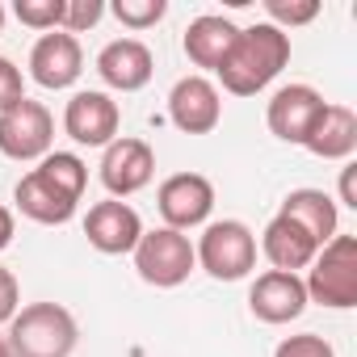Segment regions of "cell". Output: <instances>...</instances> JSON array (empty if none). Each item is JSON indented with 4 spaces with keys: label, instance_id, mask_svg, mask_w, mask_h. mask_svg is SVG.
<instances>
[{
    "label": "cell",
    "instance_id": "cell-1",
    "mask_svg": "<svg viewBox=\"0 0 357 357\" xmlns=\"http://www.w3.org/2000/svg\"><path fill=\"white\" fill-rule=\"evenodd\" d=\"M84 185H89V164L76 151H51L38 160L34 172H26L17 181L13 202L26 219H34L43 227H63L76 215Z\"/></svg>",
    "mask_w": 357,
    "mask_h": 357
},
{
    "label": "cell",
    "instance_id": "cell-2",
    "mask_svg": "<svg viewBox=\"0 0 357 357\" xmlns=\"http://www.w3.org/2000/svg\"><path fill=\"white\" fill-rule=\"evenodd\" d=\"M286 63H290V34H282L269 22H257V26L240 30V38L231 43V51L215 76L223 80V89L231 97H257L282 76Z\"/></svg>",
    "mask_w": 357,
    "mask_h": 357
},
{
    "label": "cell",
    "instance_id": "cell-3",
    "mask_svg": "<svg viewBox=\"0 0 357 357\" xmlns=\"http://www.w3.org/2000/svg\"><path fill=\"white\" fill-rule=\"evenodd\" d=\"M9 349L13 357H72L80 328L76 315L59 303H30L9 319Z\"/></svg>",
    "mask_w": 357,
    "mask_h": 357
},
{
    "label": "cell",
    "instance_id": "cell-4",
    "mask_svg": "<svg viewBox=\"0 0 357 357\" xmlns=\"http://www.w3.org/2000/svg\"><path fill=\"white\" fill-rule=\"evenodd\" d=\"M307 269H311L303 278L307 303H319L332 311L357 307V240L353 236H332Z\"/></svg>",
    "mask_w": 357,
    "mask_h": 357
},
{
    "label": "cell",
    "instance_id": "cell-5",
    "mask_svg": "<svg viewBox=\"0 0 357 357\" xmlns=\"http://www.w3.org/2000/svg\"><path fill=\"white\" fill-rule=\"evenodd\" d=\"M194 257L215 282H244L257 269V236L240 219H219L206 223V231L194 244Z\"/></svg>",
    "mask_w": 357,
    "mask_h": 357
},
{
    "label": "cell",
    "instance_id": "cell-6",
    "mask_svg": "<svg viewBox=\"0 0 357 357\" xmlns=\"http://www.w3.org/2000/svg\"><path fill=\"white\" fill-rule=\"evenodd\" d=\"M135 269H139V278L147 286L172 290V286H181L198 269V257H194V244H190L185 231L155 227V231L139 236V244H135Z\"/></svg>",
    "mask_w": 357,
    "mask_h": 357
},
{
    "label": "cell",
    "instance_id": "cell-7",
    "mask_svg": "<svg viewBox=\"0 0 357 357\" xmlns=\"http://www.w3.org/2000/svg\"><path fill=\"white\" fill-rule=\"evenodd\" d=\"M55 143V118L43 101H17L13 109L0 114V151L9 160H43Z\"/></svg>",
    "mask_w": 357,
    "mask_h": 357
},
{
    "label": "cell",
    "instance_id": "cell-8",
    "mask_svg": "<svg viewBox=\"0 0 357 357\" xmlns=\"http://www.w3.org/2000/svg\"><path fill=\"white\" fill-rule=\"evenodd\" d=\"M155 206H160L164 227H172V231L202 227L215 211V185L202 172H172L155 194Z\"/></svg>",
    "mask_w": 357,
    "mask_h": 357
},
{
    "label": "cell",
    "instance_id": "cell-9",
    "mask_svg": "<svg viewBox=\"0 0 357 357\" xmlns=\"http://www.w3.org/2000/svg\"><path fill=\"white\" fill-rule=\"evenodd\" d=\"M155 176V151L147 139H135V135H118L105 155H101V185L109 190V198H130L139 190L151 185Z\"/></svg>",
    "mask_w": 357,
    "mask_h": 357
},
{
    "label": "cell",
    "instance_id": "cell-10",
    "mask_svg": "<svg viewBox=\"0 0 357 357\" xmlns=\"http://www.w3.org/2000/svg\"><path fill=\"white\" fill-rule=\"evenodd\" d=\"M118 126H122V109L109 93L101 89H84L68 101L63 109V130L72 135V143L80 147H109L118 139Z\"/></svg>",
    "mask_w": 357,
    "mask_h": 357
},
{
    "label": "cell",
    "instance_id": "cell-11",
    "mask_svg": "<svg viewBox=\"0 0 357 357\" xmlns=\"http://www.w3.org/2000/svg\"><path fill=\"white\" fill-rule=\"evenodd\" d=\"M168 118L181 135H211L223 122V97L206 76H181L168 93Z\"/></svg>",
    "mask_w": 357,
    "mask_h": 357
},
{
    "label": "cell",
    "instance_id": "cell-12",
    "mask_svg": "<svg viewBox=\"0 0 357 357\" xmlns=\"http://www.w3.org/2000/svg\"><path fill=\"white\" fill-rule=\"evenodd\" d=\"M324 93H315L311 84H282L273 97H269V109H265V122L269 130L282 139V143H307L311 126L319 122L324 114Z\"/></svg>",
    "mask_w": 357,
    "mask_h": 357
},
{
    "label": "cell",
    "instance_id": "cell-13",
    "mask_svg": "<svg viewBox=\"0 0 357 357\" xmlns=\"http://www.w3.org/2000/svg\"><path fill=\"white\" fill-rule=\"evenodd\" d=\"M84 72V51H80V38L63 34V30H51L43 34L34 47H30V80L59 93V89H72Z\"/></svg>",
    "mask_w": 357,
    "mask_h": 357
},
{
    "label": "cell",
    "instance_id": "cell-14",
    "mask_svg": "<svg viewBox=\"0 0 357 357\" xmlns=\"http://www.w3.org/2000/svg\"><path fill=\"white\" fill-rule=\"evenodd\" d=\"M84 236L97 252L105 257H122V252H135L139 236H143V219L130 202H118V198H105L97 206H89L84 215Z\"/></svg>",
    "mask_w": 357,
    "mask_h": 357
},
{
    "label": "cell",
    "instance_id": "cell-15",
    "mask_svg": "<svg viewBox=\"0 0 357 357\" xmlns=\"http://www.w3.org/2000/svg\"><path fill=\"white\" fill-rule=\"evenodd\" d=\"M248 307L261 324H290L307 311V286L298 273L265 269L248 290Z\"/></svg>",
    "mask_w": 357,
    "mask_h": 357
},
{
    "label": "cell",
    "instance_id": "cell-16",
    "mask_svg": "<svg viewBox=\"0 0 357 357\" xmlns=\"http://www.w3.org/2000/svg\"><path fill=\"white\" fill-rule=\"evenodd\" d=\"M151 72H155V59H151L147 43H139V38H114L97 55V76L118 93H139L151 80Z\"/></svg>",
    "mask_w": 357,
    "mask_h": 357
},
{
    "label": "cell",
    "instance_id": "cell-17",
    "mask_svg": "<svg viewBox=\"0 0 357 357\" xmlns=\"http://www.w3.org/2000/svg\"><path fill=\"white\" fill-rule=\"evenodd\" d=\"M261 252H265V261H269L273 269H282V273H298V269H307V265L315 261L319 244H315L294 219L273 215L269 227L261 231Z\"/></svg>",
    "mask_w": 357,
    "mask_h": 357
},
{
    "label": "cell",
    "instance_id": "cell-18",
    "mask_svg": "<svg viewBox=\"0 0 357 357\" xmlns=\"http://www.w3.org/2000/svg\"><path fill=\"white\" fill-rule=\"evenodd\" d=\"M236 38H240V26H236V22H227V17H219V13H202V17H194V22L185 26L181 47H185V55H190L194 68L219 72V63L227 59V51H231Z\"/></svg>",
    "mask_w": 357,
    "mask_h": 357
},
{
    "label": "cell",
    "instance_id": "cell-19",
    "mask_svg": "<svg viewBox=\"0 0 357 357\" xmlns=\"http://www.w3.org/2000/svg\"><path fill=\"white\" fill-rule=\"evenodd\" d=\"M303 147H307L311 155H319V160H349V155L357 151V114H353L349 105L328 101Z\"/></svg>",
    "mask_w": 357,
    "mask_h": 357
},
{
    "label": "cell",
    "instance_id": "cell-20",
    "mask_svg": "<svg viewBox=\"0 0 357 357\" xmlns=\"http://www.w3.org/2000/svg\"><path fill=\"white\" fill-rule=\"evenodd\" d=\"M278 215L294 219L319 248H324L332 236H340V211H336V202H332L324 190H290Z\"/></svg>",
    "mask_w": 357,
    "mask_h": 357
},
{
    "label": "cell",
    "instance_id": "cell-21",
    "mask_svg": "<svg viewBox=\"0 0 357 357\" xmlns=\"http://www.w3.org/2000/svg\"><path fill=\"white\" fill-rule=\"evenodd\" d=\"M319 17V0H265V22L278 26L282 34L294 26H307Z\"/></svg>",
    "mask_w": 357,
    "mask_h": 357
},
{
    "label": "cell",
    "instance_id": "cell-22",
    "mask_svg": "<svg viewBox=\"0 0 357 357\" xmlns=\"http://www.w3.org/2000/svg\"><path fill=\"white\" fill-rule=\"evenodd\" d=\"M109 13H114L126 30H151L155 22H164L168 0H114Z\"/></svg>",
    "mask_w": 357,
    "mask_h": 357
},
{
    "label": "cell",
    "instance_id": "cell-23",
    "mask_svg": "<svg viewBox=\"0 0 357 357\" xmlns=\"http://www.w3.org/2000/svg\"><path fill=\"white\" fill-rule=\"evenodd\" d=\"M63 5H68V0H17L13 13H17V22H22V26L51 34V30H59V26H63Z\"/></svg>",
    "mask_w": 357,
    "mask_h": 357
},
{
    "label": "cell",
    "instance_id": "cell-24",
    "mask_svg": "<svg viewBox=\"0 0 357 357\" xmlns=\"http://www.w3.org/2000/svg\"><path fill=\"white\" fill-rule=\"evenodd\" d=\"M105 17V5H101V0H68V5H63V34H84V30H93L97 22Z\"/></svg>",
    "mask_w": 357,
    "mask_h": 357
},
{
    "label": "cell",
    "instance_id": "cell-25",
    "mask_svg": "<svg viewBox=\"0 0 357 357\" xmlns=\"http://www.w3.org/2000/svg\"><path fill=\"white\" fill-rule=\"evenodd\" d=\"M273 357H336V349L319 336V332H298V336H286Z\"/></svg>",
    "mask_w": 357,
    "mask_h": 357
},
{
    "label": "cell",
    "instance_id": "cell-26",
    "mask_svg": "<svg viewBox=\"0 0 357 357\" xmlns=\"http://www.w3.org/2000/svg\"><path fill=\"white\" fill-rule=\"evenodd\" d=\"M17 101H26V76H22V68L13 59L0 55V114L13 109Z\"/></svg>",
    "mask_w": 357,
    "mask_h": 357
},
{
    "label": "cell",
    "instance_id": "cell-27",
    "mask_svg": "<svg viewBox=\"0 0 357 357\" xmlns=\"http://www.w3.org/2000/svg\"><path fill=\"white\" fill-rule=\"evenodd\" d=\"M17 311H22V286H17L13 269L0 265V324H9Z\"/></svg>",
    "mask_w": 357,
    "mask_h": 357
},
{
    "label": "cell",
    "instance_id": "cell-28",
    "mask_svg": "<svg viewBox=\"0 0 357 357\" xmlns=\"http://www.w3.org/2000/svg\"><path fill=\"white\" fill-rule=\"evenodd\" d=\"M340 202L357 211V164H344L340 168Z\"/></svg>",
    "mask_w": 357,
    "mask_h": 357
},
{
    "label": "cell",
    "instance_id": "cell-29",
    "mask_svg": "<svg viewBox=\"0 0 357 357\" xmlns=\"http://www.w3.org/2000/svg\"><path fill=\"white\" fill-rule=\"evenodd\" d=\"M13 231H17V223H13V211L0 202V252H5L9 244H13Z\"/></svg>",
    "mask_w": 357,
    "mask_h": 357
},
{
    "label": "cell",
    "instance_id": "cell-30",
    "mask_svg": "<svg viewBox=\"0 0 357 357\" xmlns=\"http://www.w3.org/2000/svg\"><path fill=\"white\" fill-rule=\"evenodd\" d=\"M0 357H13V349H9V340L0 336Z\"/></svg>",
    "mask_w": 357,
    "mask_h": 357
},
{
    "label": "cell",
    "instance_id": "cell-31",
    "mask_svg": "<svg viewBox=\"0 0 357 357\" xmlns=\"http://www.w3.org/2000/svg\"><path fill=\"white\" fill-rule=\"evenodd\" d=\"M0 34H5V5H0Z\"/></svg>",
    "mask_w": 357,
    "mask_h": 357
}]
</instances>
